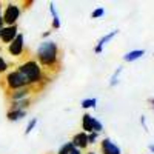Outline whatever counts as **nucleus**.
I'll return each mask as SVG.
<instances>
[{"label": "nucleus", "instance_id": "1", "mask_svg": "<svg viewBox=\"0 0 154 154\" xmlns=\"http://www.w3.org/2000/svg\"><path fill=\"white\" fill-rule=\"evenodd\" d=\"M35 60L43 71H53L60 68V48L54 40H43L35 51Z\"/></svg>", "mask_w": 154, "mask_h": 154}, {"label": "nucleus", "instance_id": "2", "mask_svg": "<svg viewBox=\"0 0 154 154\" xmlns=\"http://www.w3.org/2000/svg\"><path fill=\"white\" fill-rule=\"evenodd\" d=\"M17 71H20L25 77H26V80H28V83H29L31 88H34V89L40 88L45 72H43L42 66L37 63V60L29 59V60L22 62L20 65L17 66Z\"/></svg>", "mask_w": 154, "mask_h": 154}, {"label": "nucleus", "instance_id": "3", "mask_svg": "<svg viewBox=\"0 0 154 154\" xmlns=\"http://www.w3.org/2000/svg\"><path fill=\"white\" fill-rule=\"evenodd\" d=\"M3 86H5L6 93H11V91H16V89H20V88H26V86H29V83L26 80V77L20 71L12 69V71H8L5 74Z\"/></svg>", "mask_w": 154, "mask_h": 154}, {"label": "nucleus", "instance_id": "4", "mask_svg": "<svg viewBox=\"0 0 154 154\" xmlns=\"http://www.w3.org/2000/svg\"><path fill=\"white\" fill-rule=\"evenodd\" d=\"M22 14V8L19 6V3L9 2L3 6L2 11V17H3V23L5 26H12V25H17V20Z\"/></svg>", "mask_w": 154, "mask_h": 154}, {"label": "nucleus", "instance_id": "5", "mask_svg": "<svg viewBox=\"0 0 154 154\" xmlns=\"http://www.w3.org/2000/svg\"><path fill=\"white\" fill-rule=\"evenodd\" d=\"M25 51V35L22 32L17 34V37L8 45V53L12 57H20Z\"/></svg>", "mask_w": 154, "mask_h": 154}, {"label": "nucleus", "instance_id": "6", "mask_svg": "<svg viewBox=\"0 0 154 154\" xmlns=\"http://www.w3.org/2000/svg\"><path fill=\"white\" fill-rule=\"evenodd\" d=\"M34 91H35L34 88L26 86V88H20V89H16V91L6 93V97H8V102H9V103H12V102H19V100L29 99L31 94H32Z\"/></svg>", "mask_w": 154, "mask_h": 154}, {"label": "nucleus", "instance_id": "7", "mask_svg": "<svg viewBox=\"0 0 154 154\" xmlns=\"http://www.w3.org/2000/svg\"><path fill=\"white\" fill-rule=\"evenodd\" d=\"M19 34V28L17 25H12V26H3L2 31H0V40L5 45H9Z\"/></svg>", "mask_w": 154, "mask_h": 154}, {"label": "nucleus", "instance_id": "8", "mask_svg": "<svg viewBox=\"0 0 154 154\" xmlns=\"http://www.w3.org/2000/svg\"><path fill=\"white\" fill-rule=\"evenodd\" d=\"M100 152L102 154H122L120 148L116 145L109 137L102 139V142H100Z\"/></svg>", "mask_w": 154, "mask_h": 154}, {"label": "nucleus", "instance_id": "9", "mask_svg": "<svg viewBox=\"0 0 154 154\" xmlns=\"http://www.w3.org/2000/svg\"><path fill=\"white\" fill-rule=\"evenodd\" d=\"M71 143L74 145V148L80 149V151H82V149H85V148L88 146V134H86V133H83V131L74 134V136H72V139H71Z\"/></svg>", "mask_w": 154, "mask_h": 154}, {"label": "nucleus", "instance_id": "10", "mask_svg": "<svg viewBox=\"0 0 154 154\" xmlns=\"http://www.w3.org/2000/svg\"><path fill=\"white\" fill-rule=\"evenodd\" d=\"M117 34H119V29H114V31L105 34L103 37H100V40H99L97 45L94 46V53H96V54H102V51H103V46H105L109 40H112V38L117 35Z\"/></svg>", "mask_w": 154, "mask_h": 154}, {"label": "nucleus", "instance_id": "11", "mask_svg": "<svg viewBox=\"0 0 154 154\" xmlns=\"http://www.w3.org/2000/svg\"><path fill=\"white\" fill-rule=\"evenodd\" d=\"M94 123H96V117H93L89 112H85L83 117H82V130H83V133H86V134L94 133Z\"/></svg>", "mask_w": 154, "mask_h": 154}, {"label": "nucleus", "instance_id": "12", "mask_svg": "<svg viewBox=\"0 0 154 154\" xmlns=\"http://www.w3.org/2000/svg\"><path fill=\"white\" fill-rule=\"evenodd\" d=\"M23 117H26V111H23V109H8L6 112V119L9 122H19Z\"/></svg>", "mask_w": 154, "mask_h": 154}, {"label": "nucleus", "instance_id": "13", "mask_svg": "<svg viewBox=\"0 0 154 154\" xmlns=\"http://www.w3.org/2000/svg\"><path fill=\"white\" fill-rule=\"evenodd\" d=\"M49 12H51V16H53V23H51V29H59L60 28V16H59V12L56 9V5L53 2H49Z\"/></svg>", "mask_w": 154, "mask_h": 154}, {"label": "nucleus", "instance_id": "14", "mask_svg": "<svg viewBox=\"0 0 154 154\" xmlns=\"http://www.w3.org/2000/svg\"><path fill=\"white\" fill-rule=\"evenodd\" d=\"M31 102L32 99H25V100H19V102H12V103H9V108L8 109H23V111H26L28 106L31 105Z\"/></svg>", "mask_w": 154, "mask_h": 154}, {"label": "nucleus", "instance_id": "15", "mask_svg": "<svg viewBox=\"0 0 154 154\" xmlns=\"http://www.w3.org/2000/svg\"><path fill=\"white\" fill-rule=\"evenodd\" d=\"M142 56H145V51L143 49H134V51H130L123 56V60L125 62H134L137 59H140Z\"/></svg>", "mask_w": 154, "mask_h": 154}, {"label": "nucleus", "instance_id": "16", "mask_svg": "<svg viewBox=\"0 0 154 154\" xmlns=\"http://www.w3.org/2000/svg\"><path fill=\"white\" fill-rule=\"evenodd\" d=\"M80 106L83 108V109H94L96 106H97V99L96 97H89V99H83L82 100V103H80Z\"/></svg>", "mask_w": 154, "mask_h": 154}, {"label": "nucleus", "instance_id": "17", "mask_svg": "<svg viewBox=\"0 0 154 154\" xmlns=\"http://www.w3.org/2000/svg\"><path fill=\"white\" fill-rule=\"evenodd\" d=\"M122 66H117V69L114 71V74L111 75V80H109V86H116L119 83V75H120V72H122Z\"/></svg>", "mask_w": 154, "mask_h": 154}, {"label": "nucleus", "instance_id": "18", "mask_svg": "<svg viewBox=\"0 0 154 154\" xmlns=\"http://www.w3.org/2000/svg\"><path fill=\"white\" fill-rule=\"evenodd\" d=\"M72 148H74V145H72L71 142H66V143H63V145H62V146L59 148L57 154H69Z\"/></svg>", "mask_w": 154, "mask_h": 154}, {"label": "nucleus", "instance_id": "19", "mask_svg": "<svg viewBox=\"0 0 154 154\" xmlns=\"http://www.w3.org/2000/svg\"><path fill=\"white\" fill-rule=\"evenodd\" d=\"M37 123H38V119H37V117H32V119L28 122V125H26V130H25V136H28V134L34 130V128L37 126Z\"/></svg>", "mask_w": 154, "mask_h": 154}, {"label": "nucleus", "instance_id": "20", "mask_svg": "<svg viewBox=\"0 0 154 154\" xmlns=\"http://www.w3.org/2000/svg\"><path fill=\"white\" fill-rule=\"evenodd\" d=\"M103 14H105V8L99 6L91 12V19H100V17H103Z\"/></svg>", "mask_w": 154, "mask_h": 154}, {"label": "nucleus", "instance_id": "21", "mask_svg": "<svg viewBox=\"0 0 154 154\" xmlns=\"http://www.w3.org/2000/svg\"><path fill=\"white\" fill-rule=\"evenodd\" d=\"M9 71V65H8V62L0 56V74H6Z\"/></svg>", "mask_w": 154, "mask_h": 154}, {"label": "nucleus", "instance_id": "22", "mask_svg": "<svg viewBox=\"0 0 154 154\" xmlns=\"http://www.w3.org/2000/svg\"><path fill=\"white\" fill-rule=\"evenodd\" d=\"M99 139V133H89L88 134V145H94Z\"/></svg>", "mask_w": 154, "mask_h": 154}, {"label": "nucleus", "instance_id": "23", "mask_svg": "<svg viewBox=\"0 0 154 154\" xmlns=\"http://www.w3.org/2000/svg\"><path fill=\"white\" fill-rule=\"evenodd\" d=\"M2 9H3V5H2V2H0V31H2V28L5 26V23H3V17H2Z\"/></svg>", "mask_w": 154, "mask_h": 154}, {"label": "nucleus", "instance_id": "24", "mask_svg": "<svg viewBox=\"0 0 154 154\" xmlns=\"http://www.w3.org/2000/svg\"><path fill=\"white\" fill-rule=\"evenodd\" d=\"M140 123H142L143 130H145V131H148V125H146V119H145V116H142V117H140Z\"/></svg>", "mask_w": 154, "mask_h": 154}, {"label": "nucleus", "instance_id": "25", "mask_svg": "<svg viewBox=\"0 0 154 154\" xmlns=\"http://www.w3.org/2000/svg\"><path fill=\"white\" fill-rule=\"evenodd\" d=\"M51 34H53V29H48V31H45V32L42 34V37H43V38H48Z\"/></svg>", "mask_w": 154, "mask_h": 154}, {"label": "nucleus", "instance_id": "26", "mask_svg": "<svg viewBox=\"0 0 154 154\" xmlns=\"http://www.w3.org/2000/svg\"><path fill=\"white\" fill-rule=\"evenodd\" d=\"M69 154H82V151H80V149H77V148H72Z\"/></svg>", "mask_w": 154, "mask_h": 154}, {"label": "nucleus", "instance_id": "27", "mask_svg": "<svg viewBox=\"0 0 154 154\" xmlns=\"http://www.w3.org/2000/svg\"><path fill=\"white\" fill-rule=\"evenodd\" d=\"M148 103L151 105V108H152V111H154V99H148Z\"/></svg>", "mask_w": 154, "mask_h": 154}, {"label": "nucleus", "instance_id": "28", "mask_svg": "<svg viewBox=\"0 0 154 154\" xmlns=\"http://www.w3.org/2000/svg\"><path fill=\"white\" fill-rule=\"evenodd\" d=\"M149 151H151V152H154V145H149Z\"/></svg>", "mask_w": 154, "mask_h": 154}, {"label": "nucleus", "instance_id": "29", "mask_svg": "<svg viewBox=\"0 0 154 154\" xmlns=\"http://www.w3.org/2000/svg\"><path fill=\"white\" fill-rule=\"evenodd\" d=\"M86 154H96L94 151H89V152H86Z\"/></svg>", "mask_w": 154, "mask_h": 154}, {"label": "nucleus", "instance_id": "30", "mask_svg": "<svg viewBox=\"0 0 154 154\" xmlns=\"http://www.w3.org/2000/svg\"><path fill=\"white\" fill-rule=\"evenodd\" d=\"M0 49H2V48H0Z\"/></svg>", "mask_w": 154, "mask_h": 154}]
</instances>
